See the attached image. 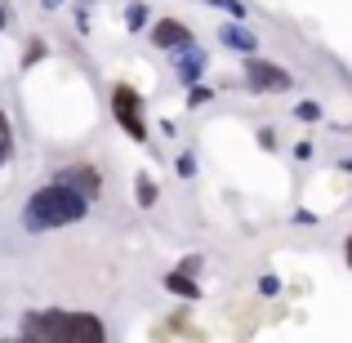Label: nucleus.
Wrapping results in <instances>:
<instances>
[{
	"instance_id": "9b49d317",
	"label": "nucleus",
	"mask_w": 352,
	"mask_h": 343,
	"mask_svg": "<svg viewBox=\"0 0 352 343\" xmlns=\"http://www.w3.org/2000/svg\"><path fill=\"white\" fill-rule=\"evenodd\" d=\"M125 23H129V32H138V27L147 23V5H143V0H134V5L125 9Z\"/></svg>"
},
{
	"instance_id": "412c9836",
	"label": "nucleus",
	"mask_w": 352,
	"mask_h": 343,
	"mask_svg": "<svg viewBox=\"0 0 352 343\" xmlns=\"http://www.w3.org/2000/svg\"><path fill=\"white\" fill-rule=\"evenodd\" d=\"M0 32H5V5H0Z\"/></svg>"
},
{
	"instance_id": "dca6fc26",
	"label": "nucleus",
	"mask_w": 352,
	"mask_h": 343,
	"mask_svg": "<svg viewBox=\"0 0 352 343\" xmlns=\"http://www.w3.org/2000/svg\"><path fill=\"white\" fill-rule=\"evenodd\" d=\"M258 290H263V294H276V290H281V281H276V276H263V281H258Z\"/></svg>"
},
{
	"instance_id": "aec40b11",
	"label": "nucleus",
	"mask_w": 352,
	"mask_h": 343,
	"mask_svg": "<svg viewBox=\"0 0 352 343\" xmlns=\"http://www.w3.org/2000/svg\"><path fill=\"white\" fill-rule=\"evenodd\" d=\"M9 134H14V129H9V116L0 112V138H9Z\"/></svg>"
},
{
	"instance_id": "7ed1b4c3",
	"label": "nucleus",
	"mask_w": 352,
	"mask_h": 343,
	"mask_svg": "<svg viewBox=\"0 0 352 343\" xmlns=\"http://www.w3.org/2000/svg\"><path fill=\"white\" fill-rule=\"evenodd\" d=\"M245 85L254 94H281V89H290V71L267 63V58H250L245 63Z\"/></svg>"
},
{
	"instance_id": "4468645a",
	"label": "nucleus",
	"mask_w": 352,
	"mask_h": 343,
	"mask_svg": "<svg viewBox=\"0 0 352 343\" xmlns=\"http://www.w3.org/2000/svg\"><path fill=\"white\" fill-rule=\"evenodd\" d=\"M294 112H299V120H321V107L317 103H299Z\"/></svg>"
},
{
	"instance_id": "6ab92c4d",
	"label": "nucleus",
	"mask_w": 352,
	"mask_h": 343,
	"mask_svg": "<svg viewBox=\"0 0 352 343\" xmlns=\"http://www.w3.org/2000/svg\"><path fill=\"white\" fill-rule=\"evenodd\" d=\"M192 170H197V161H192V156H179V174H183V179H188Z\"/></svg>"
},
{
	"instance_id": "6e6552de",
	"label": "nucleus",
	"mask_w": 352,
	"mask_h": 343,
	"mask_svg": "<svg viewBox=\"0 0 352 343\" xmlns=\"http://www.w3.org/2000/svg\"><path fill=\"white\" fill-rule=\"evenodd\" d=\"M219 41H223L228 49L254 54V32H245V27H241V23H228V27H219Z\"/></svg>"
},
{
	"instance_id": "0eeeda50",
	"label": "nucleus",
	"mask_w": 352,
	"mask_h": 343,
	"mask_svg": "<svg viewBox=\"0 0 352 343\" xmlns=\"http://www.w3.org/2000/svg\"><path fill=\"white\" fill-rule=\"evenodd\" d=\"M54 183H67V188L85 192V197H94V192H98V174L89 170V165H67V170L54 174Z\"/></svg>"
},
{
	"instance_id": "f257e3e1",
	"label": "nucleus",
	"mask_w": 352,
	"mask_h": 343,
	"mask_svg": "<svg viewBox=\"0 0 352 343\" xmlns=\"http://www.w3.org/2000/svg\"><path fill=\"white\" fill-rule=\"evenodd\" d=\"M23 339L27 343H103L107 330L98 317L89 312H27L23 321Z\"/></svg>"
},
{
	"instance_id": "1a4fd4ad",
	"label": "nucleus",
	"mask_w": 352,
	"mask_h": 343,
	"mask_svg": "<svg viewBox=\"0 0 352 343\" xmlns=\"http://www.w3.org/2000/svg\"><path fill=\"white\" fill-rule=\"evenodd\" d=\"M165 290H170V294H183V299H201V285L192 281L188 272H179V267L165 276Z\"/></svg>"
},
{
	"instance_id": "2eb2a0df",
	"label": "nucleus",
	"mask_w": 352,
	"mask_h": 343,
	"mask_svg": "<svg viewBox=\"0 0 352 343\" xmlns=\"http://www.w3.org/2000/svg\"><path fill=\"white\" fill-rule=\"evenodd\" d=\"M206 5H219V9H228V14H245V5H241V0H206Z\"/></svg>"
},
{
	"instance_id": "4be33fe9",
	"label": "nucleus",
	"mask_w": 352,
	"mask_h": 343,
	"mask_svg": "<svg viewBox=\"0 0 352 343\" xmlns=\"http://www.w3.org/2000/svg\"><path fill=\"white\" fill-rule=\"evenodd\" d=\"M348 267H352V236H348Z\"/></svg>"
},
{
	"instance_id": "9d476101",
	"label": "nucleus",
	"mask_w": 352,
	"mask_h": 343,
	"mask_svg": "<svg viewBox=\"0 0 352 343\" xmlns=\"http://www.w3.org/2000/svg\"><path fill=\"white\" fill-rule=\"evenodd\" d=\"M134 197H138V206H143V210L156 201V183L147 179V174H138V183H134Z\"/></svg>"
},
{
	"instance_id": "39448f33",
	"label": "nucleus",
	"mask_w": 352,
	"mask_h": 343,
	"mask_svg": "<svg viewBox=\"0 0 352 343\" xmlns=\"http://www.w3.org/2000/svg\"><path fill=\"white\" fill-rule=\"evenodd\" d=\"M174 76L183 80V85H197L201 76H206V54L197 49V45H188V49H179V58H174Z\"/></svg>"
},
{
	"instance_id": "f03ea898",
	"label": "nucleus",
	"mask_w": 352,
	"mask_h": 343,
	"mask_svg": "<svg viewBox=\"0 0 352 343\" xmlns=\"http://www.w3.org/2000/svg\"><path fill=\"white\" fill-rule=\"evenodd\" d=\"M89 210V197L67 183H50V188L32 192L27 197V210H23V223L27 232H50V228H67V223H80Z\"/></svg>"
},
{
	"instance_id": "ddd939ff",
	"label": "nucleus",
	"mask_w": 352,
	"mask_h": 343,
	"mask_svg": "<svg viewBox=\"0 0 352 343\" xmlns=\"http://www.w3.org/2000/svg\"><path fill=\"white\" fill-rule=\"evenodd\" d=\"M36 58H45V45H41V41H32V45H27V54H23V67H32Z\"/></svg>"
},
{
	"instance_id": "f3484780",
	"label": "nucleus",
	"mask_w": 352,
	"mask_h": 343,
	"mask_svg": "<svg viewBox=\"0 0 352 343\" xmlns=\"http://www.w3.org/2000/svg\"><path fill=\"white\" fill-rule=\"evenodd\" d=\"M9 156H14V138H0V165H5Z\"/></svg>"
},
{
	"instance_id": "f8f14e48",
	"label": "nucleus",
	"mask_w": 352,
	"mask_h": 343,
	"mask_svg": "<svg viewBox=\"0 0 352 343\" xmlns=\"http://www.w3.org/2000/svg\"><path fill=\"white\" fill-rule=\"evenodd\" d=\"M206 103H210V89L206 85H192L188 89V107H206Z\"/></svg>"
},
{
	"instance_id": "423d86ee",
	"label": "nucleus",
	"mask_w": 352,
	"mask_h": 343,
	"mask_svg": "<svg viewBox=\"0 0 352 343\" xmlns=\"http://www.w3.org/2000/svg\"><path fill=\"white\" fill-rule=\"evenodd\" d=\"M152 41L161 45V49H188V45H192V32L179 23V18H161V23H156V32H152Z\"/></svg>"
},
{
	"instance_id": "a211bd4d",
	"label": "nucleus",
	"mask_w": 352,
	"mask_h": 343,
	"mask_svg": "<svg viewBox=\"0 0 352 343\" xmlns=\"http://www.w3.org/2000/svg\"><path fill=\"white\" fill-rule=\"evenodd\" d=\"M258 143H263L267 152H272V147H276V134H272V129H258Z\"/></svg>"
},
{
	"instance_id": "20e7f679",
	"label": "nucleus",
	"mask_w": 352,
	"mask_h": 343,
	"mask_svg": "<svg viewBox=\"0 0 352 343\" xmlns=\"http://www.w3.org/2000/svg\"><path fill=\"white\" fill-rule=\"evenodd\" d=\"M112 116L120 120L129 138H147V125H143V112H138V94L129 85H116L112 89Z\"/></svg>"
}]
</instances>
